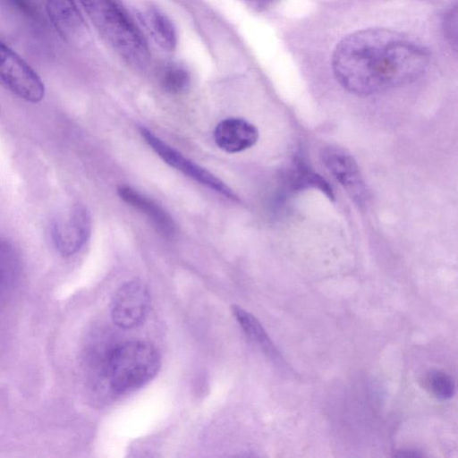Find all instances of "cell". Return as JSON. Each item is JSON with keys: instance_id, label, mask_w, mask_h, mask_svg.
Here are the masks:
<instances>
[{"instance_id": "18", "label": "cell", "mask_w": 458, "mask_h": 458, "mask_svg": "<svg viewBox=\"0 0 458 458\" xmlns=\"http://www.w3.org/2000/svg\"><path fill=\"white\" fill-rule=\"evenodd\" d=\"M395 457H404V458H420L423 457L424 454L420 451L414 449H402L397 451L396 454H394Z\"/></svg>"}, {"instance_id": "13", "label": "cell", "mask_w": 458, "mask_h": 458, "mask_svg": "<svg viewBox=\"0 0 458 458\" xmlns=\"http://www.w3.org/2000/svg\"><path fill=\"white\" fill-rule=\"evenodd\" d=\"M232 312L246 334L270 357L279 359V353L259 321L240 306H233Z\"/></svg>"}, {"instance_id": "12", "label": "cell", "mask_w": 458, "mask_h": 458, "mask_svg": "<svg viewBox=\"0 0 458 458\" xmlns=\"http://www.w3.org/2000/svg\"><path fill=\"white\" fill-rule=\"evenodd\" d=\"M140 15L144 26L154 41L165 50L174 49L177 36L170 19L154 7L146 8Z\"/></svg>"}, {"instance_id": "8", "label": "cell", "mask_w": 458, "mask_h": 458, "mask_svg": "<svg viewBox=\"0 0 458 458\" xmlns=\"http://www.w3.org/2000/svg\"><path fill=\"white\" fill-rule=\"evenodd\" d=\"M321 159L354 202H365V182L356 160L348 151L337 146H327L321 151Z\"/></svg>"}, {"instance_id": "17", "label": "cell", "mask_w": 458, "mask_h": 458, "mask_svg": "<svg viewBox=\"0 0 458 458\" xmlns=\"http://www.w3.org/2000/svg\"><path fill=\"white\" fill-rule=\"evenodd\" d=\"M457 9L456 5L450 8L445 14L443 20V29L445 37L448 38L450 44L453 43L454 47L456 46V32H457Z\"/></svg>"}, {"instance_id": "2", "label": "cell", "mask_w": 458, "mask_h": 458, "mask_svg": "<svg viewBox=\"0 0 458 458\" xmlns=\"http://www.w3.org/2000/svg\"><path fill=\"white\" fill-rule=\"evenodd\" d=\"M104 40L124 60L143 64L149 52L138 28L114 0H79Z\"/></svg>"}, {"instance_id": "7", "label": "cell", "mask_w": 458, "mask_h": 458, "mask_svg": "<svg viewBox=\"0 0 458 458\" xmlns=\"http://www.w3.org/2000/svg\"><path fill=\"white\" fill-rule=\"evenodd\" d=\"M150 307V294L141 282L123 284L115 293L111 304L114 323L121 328H132L146 318Z\"/></svg>"}, {"instance_id": "9", "label": "cell", "mask_w": 458, "mask_h": 458, "mask_svg": "<svg viewBox=\"0 0 458 458\" xmlns=\"http://www.w3.org/2000/svg\"><path fill=\"white\" fill-rule=\"evenodd\" d=\"M51 23L67 44L81 47L89 40V30L74 0H45Z\"/></svg>"}, {"instance_id": "15", "label": "cell", "mask_w": 458, "mask_h": 458, "mask_svg": "<svg viewBox=\"0 0 458 458\" xmlns=\"http://www.w3.org/2000/svg\"><path fill=\"white\" fill-rule=\"evenodd\" d=\"M191 76L188 70L178 64H168L160 74L162 88L168 93L179 94L183 92L190 85Z\"/></svg>"}, {"instance_id": "11", "label": "cell", "mask_w": 458, "mask_h": 458, "mask_svg": "<svg viewBox=\"0 0 458 458\" xmlns=\"http://www.w3.org/2000/svg\"><path fill=\"white\" fill-rule=\"evenodd\" d=\"M117 193L124 202L147 216L163 235H174L175 225L171 216L154 200L128 185L119 186Z\"/></svg>"}, {"instance_id": "1", "label": "cell", "mask_w": 458, "mask_h": 458, "mask_svg": "<svg viewBox=\"0 0 458 458\" xmlns=\"http://www.w3.org/2000/svg\"><path fill=\"white\" fill-rule=\"evenodd\" d=\"M426 47L406 34L384 29L357 30L343 38L332 55L339 84L351 93L369 96L405 85L428 69Z\"/></svg>"}, {"instance_id": "14", "label": "cell", "mask_w": 458, "mask_h": 458, "mask_svg": "<svg viewBox=\"0 0 458 458\" xmlns=\"http://www.w3.org/2000/svg\"><path fill=\"white\" fill-rule=\"evenodd\" d=\"M291 175L294 188L313 187L323 191L328 199H334V193L330 185L319 174L310 170L305 164L299 162V160L295 164Z\"/></svg>"}, {"instance_id": "19", "label": "cell", "mask_w": 458, "mask_h": 458, "mask_svg": "<svg viewBox=\"0 0 458 458\" xmlns=\"http://www.w3.org/2000/svg\"><path fill=\"white\" fill-rule=\"evenodd\" d=\"M244 1H247L251 4H267L272 3L276 0H244Z\"/></svg>"}, {"instance_id": "3", "label": "cell", "mask_w": 458, "mask_h": 458, "mask_svg": "<svg viewBox=\"0 0 458 458\" xmlns=\"http://www.w3.org/2000/svg\"><path fill=\"white\" fill-rule=\"evenodd\" d=\"M161 360L157 348L145 341H129L106 356V373L112 390L123 394L148 384L157 374Z\"/></svg>"}, {"instance_id": "6", "label": "cell", "mask_w": 458, "mask_h": 458, "mask_svg": "<svg viewBox=\"0 0 458 458\" xmlns=\"http://www.w3.org/2000/svg\"><path fill=\"white\" fill-rule=\"evenodd\" d=\"M140 131L144 140L166 164L221 195L238 200L233 190L212 173L185 157L148 129L141 127Z\"/></svg>"}, {"instance_id": "16", "label": "cell", "mask_w": 458, "mask_h": 458, "mask_svg": "<svg viewBox=\"0 0 458 458\" xmlns=\"http://www.w3.org/2000/svg\"><path fill=\"white\" fill-rule=\"evenodd\" d=\"M428 384L432 394L441 400L452 398L455 394V384L451 376L440 370L431 371Z\"/></svg>"}, {"instance_id": "5", "label": "cell", "mask_w": 458, "mask_h": 458, "mask_svg": "<svg viewBox=\"0 0 458 458\" xmlns=\"http://www.w3.org/2000/svg\"><path fill=\"white\" fill-rule=\"evenodd\" d=\"M91 217L87 208L75 204L59 214L51 225V237L57 251L64 257L76 254L88 242Z\"/></svg>"}, {"instance_id": "10", "label": "cell", "mask_w": 458, "mask_h": 458, "mask_svg": "<svg viewBox=\"0 0 458 458\" xmlns=\"http://www.w3.org/2000/svg\"><path fill=\"white\" fill-rule=\"evenodd\" d=\"M214 140L222 150L238 153L257 143L259 131L254 124L242 118H227L216 126Z\"/></svg>"}, {"instance_id": "4", "label": "cell", "mask_w": 458, "mask_h": 458, "mask_svg": "<svg viewBox=\"0 0 458 458\" xmlns=\"http://www.w3.org/2000/svg\"><path fill=\"white\" fill-rule=\"evenodd\" d=\"M0 82L30 103L45 96V85L37 72L13 49L0 40Z\"/></svg>"}]
</instances>
